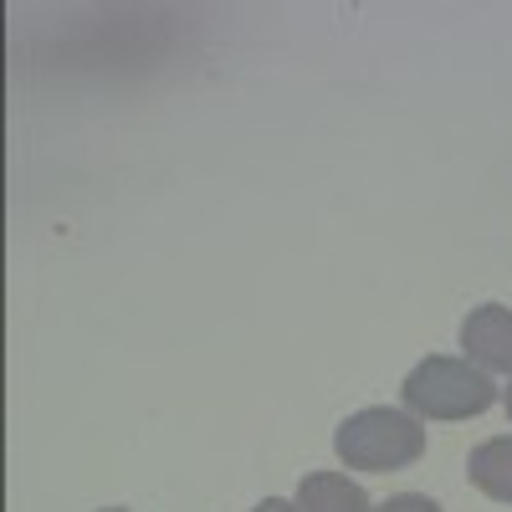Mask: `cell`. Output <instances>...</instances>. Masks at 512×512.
<instances>
[{
  "label": "cell",
  "instance_id": "cell-1",
  "mask_svg": "<svg viewBox=\"0 0 512 512\" xmlns=\"http://www.w3.org/2000/svg\"><path fill=\"white\" fill-rule=\"evenodd\" d=\"M400 400L420 420H472V415H482V410L497 405V384L472 359L431 354V359H420L405 374Z\"/></svg>",
  "mask_w": 512,
  "mask_h": 512
},
{
  "label": "cell",
  "instance_id": "cell-2",
  "mask_svg": "<svg viewBox=\"0 0 512 512\" xmlns=\"http://www.w3.org/2000/svg\"><path fill=\"white\" fill-rule=\"evenodd\" d=\"M333 451L349 472H400L425 456V431L405 410H359L333 431Z\"/></svg>",
  "mask_w": 512,
  "mask_h": 512
},
{
  "label": "cell",
  "instance_id": "cell-3",
  "mask_svg": "<svg viewBox=\"0 0 512 512\" xmlns=\"http://www.w3.org/2000/svg\"><path fill=\"white\" fill-rule=\"evenodd\" d=\"M461 349L477 369L512 374V308H502V303L472 308V318L461 323Z\"/></svg>",
  "mask_w": 512,
  "mask_h": 512
},
{
  "label": "cell",
  "instance_id": "cell-4",
  "mask_svg": "<svg viewBox=\"0 0 512 512\" xmlns=\"http://www.w3.org/2000/svg\"><path fill=\"white\" fill-rule=\"evenodd\" d=\"M297 512H374L364 487L338 472H308L297 482Z\"/></svg>",
  "mask_w": 512,
  "mask_h": 512
},
{
  "label": "cell",
  "instance_id": "cell-5",
  "mask_svg": "<svg viewBox=\"0 0 512 512\" xmlns=\"http://www.w3.org/2000/svg\"><path fill=\"white\" fill-rule=\"evenodd\" d=\"M466 477H472L487 497L512 502V436L482 441L472 456H466Z\"/></svg>",
  "mask_w": 512,
  "mask_h": 512
},
{
  "label": "cell",
  "instance_id": "cell-6",
  "mask_svg": "<svg viewBox=\"0 0 512 512\" xmlns=\"http://www.w3.org/2000/svg\"><path fill=\"white\" fill-rule=\"evenodd\" d=\"M374 512H441L431 497H420V492H400V497H390V502H379Z\"/></svg>",
  "mask_w": 512,
  "mask_h": 512
},
{
  "label": "cell",
  "instance_id": "cell-7",
  "mask_svg": "<svg viewBox=\"0 0 512 512\" xmlns=\"http://www.w3.org/2000/svg\"><path fill=\"white\" fill-rule=\"evenodd\" d=\"M251 512H297V502H282V497H267V502H256Z\"/></svg>",
  "mask_w": 512,
  "mask_h": 512
},
{
  "label": "cell",
  "instance_id": "cell-8",
  "mask_svg": "<svg viewBox=\"0 0 512 512\" xmlns=\"http://www.w3.org/2000/svg\"><path fill=\"white\" fill-rule=\"evenodd\" d=\"M502 405H507V415H512V390H507V395H502Z\"/></svg>",
  "mask_w": 512,
  "mask_h": 512
},
{
  "label": "cell",
  "instance_id": "cell-9",
  "mask_svg": "<svg viewBox=\"0 0 512 512\" xmlns=\"http://www.w3.org/2000/svg\"><path fill=\"white\" fill-rule=\"evenodd\" d=\"M103 512H123V507H103Z\"/></svg>",
  "mask_w": 512,
  "mask_h": 512
}]
</instances>
